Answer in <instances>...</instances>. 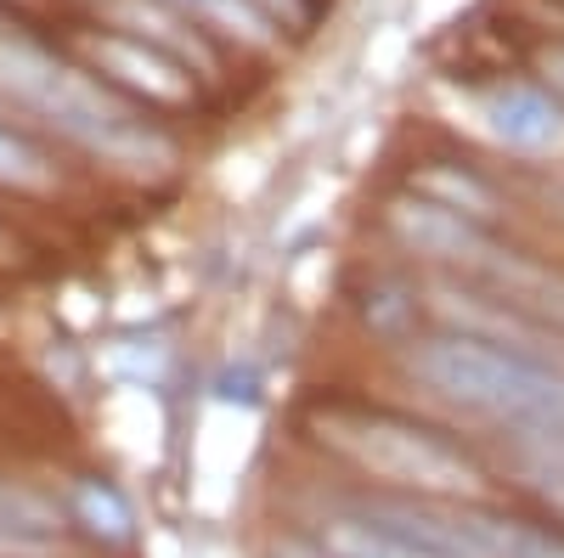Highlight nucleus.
Segmentation results:
<instances>
[{
	"mask_svg": "<svg viewBox=\"0 0 564 558\" xmlns=\"http://www.w3.org/2000/svg\"><path fill=\"white\" fill-rule=\"evenodd\" d=\"M175 12H193L198 23L243 40V45H265L271 40V18L254 7V0H170Z\"/></svg>",
	"mask_w": 564,
	"mask_h": 558,
	"instance_id": "9d476101",
	"label": "nucleus"
},
{
	"mask_svg": "<svg viewBox=\"0 0 564 558\" xmlns=\"http://www.w3.org/2000/svg\"><path fill=\"white\" fill-rule=\"evenodd\" d=\"M0 186H12V193H52L57 186V169L45 164V153L12 135L7 124H0Z\"/></svg>",
	"mask_w": 564,
	"mask_h": 558,
	"instance_id": "9b49d317",
	"label": "nucleus"
},
{
	"mask_svg": "<svg viewBox=\"0 0 564 558\" xmlns=\"http://www.w3.org/2000/svg\"><path fill=\"white\" fill-rule=\"evenodd\" d=\"M0 97L40 113L68 142H79L85 153H97L102 164H113L124 175H164L175 158L164 135L141 124L113 90H102L90 74L57 63L52 52H40L29 40H12V34H0Z\"/></svg>",
	"mask_w": 564,
	"mask_h": 558,
	"instance_id": "f257e3e1",
	"label": "nucleus"
},
{
	"mask_svg": "<svg viewBox=\"0 0 564 558\" xmlns=\"http://www.w3.org/2000/svg\"><path fill=\"white\" fill-rule=\"evenodd\" d=\"M547 79L564 90V52H553V57H547Z\"/></svg>",
	"mask_w": 564,
	"mask_h": 558,
	"instance_id": "2eb2a0df",
	"label": "nucleus"
},
{
	"mask_svg": "<svg viewBox=\"0 0 564 558\" xmlns=\"http://www.w3.org/2000/svg\"><path fill=\"white\" fill-rule=\"evenodd\" d=\"M327 440H334L356 469H367L372 480L406 485L430 502H457V496L480 491V469L457 446L435 440L417 424H401V417H334Z\"/></svg>",
	"mask_w": 564,
	"mask_h": 558,
	"instance_id": "7ed1b4c3",
	"label": "nucleus"
},
{
	"mask_svg": "<svg viewBox=\"0 0 564 558\" xmlns=\"http://www.w3.org/2000/svg\"><path fill=\"white\" fill-rule=\"evenodd\" d=\"M423 384L441 390L446 401L497 417L513 429H547L564 424V372L536 361L531 350H508L491 339H468V333H441L417 355Z\"/></svg>",
	"mask_w": 564,
	"mask_h": 558,
	"instance_id": "f03ea898",
	"label": "nucleus"
},
{
	"mask_svg": "<svg viewBox=\"0 0 564 558\" xmlns=\"http://www.w3.org/2000/svg\"><path fill=\"white\" fill-rule=\"evenodd\" d=\"M265 18H282V23H300L305 18V0H254Z\"/></svg>",
	"mask_w": 564,
	"mask_h": 558,
	"instance_id": "4468645a",
	"label": "nucleus"
},
{
	"mask_svg": "<svg viewBox=\"0 0 564 558\" xmlns=\"http://www.w3.org/2000/svg\"><path fill=\"white\" fill-rule=\"evenodd\" d=\"M322 552L327 558H441L406 530H395L384 514H339L322 525Z\"/></svg>",
	"mask_w": 564,
	"mask_h": 558,
	"instance_id": "0eeeda50",
	"label": "nucleus"
},
{
	"mask_svg": "<svg viewBox=\"0 0 564 558\" xmlns=\"http://www.w3.org/2000/svg\"><path fill=\"white\" fill-rule=\"evenodd\" d=\"M108 7H113L119 29H130L135 40H148V45H159V52H170V57H181V63H193V68H209V52L198 45V34H186L175 18L153 12L148 0H108Z\"/></svg>",
	"mask_w": 564,
	"mask_h": 558,
	"instance_id": "6e6552de",
	"label": "nucleus"
},
{
	"mask_svg": "<svg viewBox=\"0 0 564 558\" xmlns=\"http://www.w3.org/2000/svg\"><path fill=\"white\" fill-rule=\"evenodd\" d=\"M57 536V519L29 491H0V552H40Z\"/></svg>",
	"mask_w": 564,
	"mask_h": 558,
	"instance_id": "1a4fd4ad",
	"label": "nucleus"
},
{
	"mask_svg": "<svg viewBox=\"0 0 564 558\" xmlns=\"http://www.w3.org/2000/svg\"><path fill=\"white\" fill-rule=\"evenodd\" d=\"M79 519L97 530V536H108V541H119V536L130 530L124 502H119L108 485H79Z\"/></svg>",
	"mask_w": 564,
	"mask_h": 558,
	"instance_id": "f8f14e48",
	"label": "nucleus"
},
{
	"mask_svg": "<svg viewBox=\"0 0 564 558\" xmlns=\"http://www.w3.org/2000/svg\"><path fill=\"white\" fill-rule=\"evenodd\" d=\"M395 231L417 249V254H435V260H446V265H475L486 249H491V238L468 220L463 209H452V204H441V198H406V204H395Z\"/></svg>",
	"mask_w": 564,
	"mask_h": 558,
	"instance_id": "423d86ee",
	"label": "nucleus"
},
{
	"mask_svg": "<svg viewBox=\"0 0 564 558\" xmlns=\"http://www.w3.org/2000/svg\"><path fill=\"white\" fill-rule=\"evenodd\" d=\"M480 119L513 153H536V158L564 153V108L536 85H491L480 97Z\"/></svg>",
	"mask_w": 564,
	"mask_h": 558,
	"instance_id": "20e7f679",
	"label": "nucleus"
},
{
	"mask_svg": "<svg viewBox=\"0 0 564 558\" xmlns=\"http://www.w3.org/2000/svg\"><path fill=\"white\" fill-rule=\"evenodd\" d=\"M497 558H564V536H542L525 525H497Z\"/></svg>",
	"mask_w": 564,
	"mask_h": 558,
	"instance_id": "ddd939ff",
	"label": "nucleus"
},
{
	"mask_svg": "<svg viewBox=\"0 0 564 558\" xmlns=\"http://www.w3.org/2000/svg\"><path fill=\"white\" fill-rule=\"evenodd\" d=\"M85 52L108 79H119L124 90H135V97H148V102H186L193 97V74L181 68V57L159 52V45L135 40V34H90Z\"/></svg>",
	"mask_w": 564,
	"mask_h": 558,
	"instance_id": "39448f33",
	"label": "nucleus"
}]
</instances>
